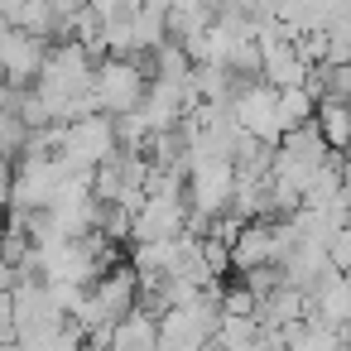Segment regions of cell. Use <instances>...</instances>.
Segmentation results:
<instances>
[{
    "instance_id": "5b68a950",
    "label": "cell",
    "mask_w": 351,
    "mask_h": 351,
    "mask_svg": "<svg viewBox=\"0 0 351 351\" xmlns=\"http://www.w3.org/2000/svg\"><path fill=\"white\" fill-rule=\"evenodd\" d=\"M303 298H308L303 313H313V317H322V322H332V327H346V317H351V284H346V269H322L317 284H313Z\"/></svg>"
},
{
    "instance_id": "7a4b0ae2",
    "label": "cell",
    "mask_w": 351,
    "mask_h": 351,
    "mask_svg": "<svg viewBox=\"0 0 351 351\" xmlns=\"http://www.w3.org/2000/svg\"><path fill=\"white\" fill-rule=\"evenodd\" d=\"M68 164L58 154H20L10 164V207L5 212H39L53 202Z\"/></svg>"
},
{
    "instance_id": "277c9868",
    "label": "cell",
    "mask_w": 351,
    "mask_h": 351,
    "mask_svg": "<svg viewBox=\"0 0 351 351\" xmlns=\"http://www.w3.org/2000/svg\"><path fill=\"white\" fill-rule=\"evenodd\" d=\"M87 298H92V308H97V317H101V322H116L121 313H130V308L140 303L135 269H130L125 260H116L111 269H101V274L87 284Z\"/></svg>"
},
{
    "instance_id": "8992f818",
    "label": "cell",
    "mask_w": 351,
    "mask_h": 351,
    "mask_svg": "<svg viewBox=\"0 0 351 351\" xmlns=\"http://www.w3.org/2000/svg\"><path fill=\"white\" fill-rule=\"evenodd\" d=\"M159 346V337H154V313L149 308H130V313H121L116 322H111V341H106V351H154Z\"/></svg>"
},
{
    "instance_id": "ba28073f",
    "label": "cell",
    "mask_w": 351,
    "mask_h": 351,
    "mask_svg": "<svg viewBox=\"0 0 351 351\" xmlns=\"http://www.w3.org/2000/svg\"><path fill=\"white\" fill-rule=\"evenodd\" d=\"M303 121H313V92L308 87H274V130L284 135Z\"/></svg>"
},
{
    "instance_id": "8fae6325",
    "label": "cell",
    "mask_w": 351,
    "mask_h": 351,
    "mask_svg": "<svg viewBox=\"0 0 351 351\" xmlns=\"http://www.w3.org/2000/svg\"><path fill=\"white\" fill-rule=\"evenodd\" d=\"M10 207V164H0V212Z\"/></svg>"
},
{
    "instance_id": "52a82bcc",
    "label": "cell",
    "mask_w": 351,
    "mask_h": 351,
    "mask_svg": "<svg viewBox=\"0 0 351 351\" xmlns=\"http://www.w3.org/2000/svg\"><path fill=\"white\" fill-rule=\"evenodd\" d=\"M313 125H317V135L327 140V149H346V135H351V111H346V101H313Z\"/></svg>"
},
{
    "instance_id": "30bf717a",
    "label": "cell",
    "mask_w": 351,
    "mask_h": 351,
    "mask_svg": "<svg viewBox=\"0 0 351 351\" xmlns=\"http://www.w3.org/2000/svg\"><path fill=\"white\" fill-rule=\"evenodd\" d=\"M322 255H327V265H332V269H351V231H346V226L327 231V241H322Z\"/></svg>"
},
{
    "instance_id": "3957f363",
    "label": "cell",
    "mask_w": 351,
    "mask_h": 351,
    "mask_svg": "<svg viewBox=\"0 0 351 351\" xmlns=\"http://www.w3.org/2000/svg\"><path fill=\"white\" fill-rule=\"evenodd\" d=\"M111 149H116V125H111V116L92 111V116L63 121V135H58V159H63L68 169H92V164H101Z\"/></svg>"
},
{
    "instance_id": "6da1fadb",
    "label": "cell",
    "mask_w": 351,
    "mask_h": 351,
    "mask_svg": "<svg viewBox=\"0 0 351 351\" xmlns=\"http://www.w3.org/2000/svg\"><path fill=\"white\" fill-rule=\"evenodd\" d=\"M145 82H149V73L140 68L135 53H125V58L106 53V58H97V68H92V101H97L101 116L135 111L140 97H145Z\"/></svg>"
},
{
    "instance_id": "9c48e42d",
    "label": "cell",
    "mask_w": 351,
    "mask_h": 351,
    "mask_svg": "<svg viewBox=\"0 0 351 351\" xmlns=\"http://www.w3.org/2000/svg\"><path fill=\"white\" fill-rule=\"evenodd\" d=\"M236 274H241V284L250 289V298H255V303H260V298H269V293L284 284V279H279V265H250V269H236Z\"/></svg>"
}]
</instances>
